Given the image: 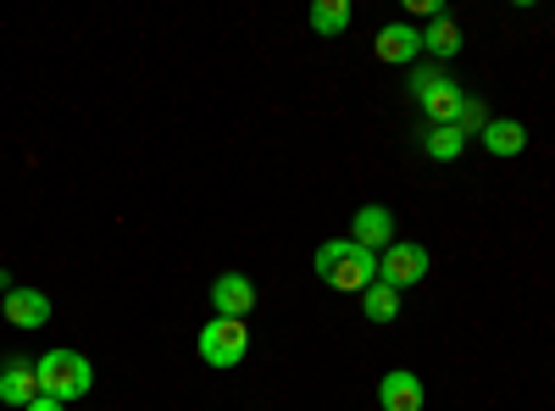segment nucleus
<instances>
[{
  "label": "nucleus",
  "mask_w": 555,
  "mask_h": 411,
  "mask_svg": "<svg viewBox=\"0 0 555 411\" xmlns=\"http://www.w3.org/2000/svg\"><path fill=\"white\" fill-rule=\"evenodd\" d=\"M317 279L328 284V290L361 295L366 284H378V256L361 251L356 240H322L317 245Z\"/></svg>",
  "instance_id": "obj_1"
},
{
  "label": "nucleus",
  "mask_w": 555,
  "mask_h": 411,
  "mask_svg": "<svg viewBox=\"0 0 555 411\" xmlns=\"http://www.w3.org/2000/svg\"><path fill=\"white\" fill-rule=\"evenodd\" d=\"M34 373H39V395H51V400H78L95 389V368L78 350H44L34 361Z\"/></svg>",
  "instance_id": "obj_2"
},
{
  "label": "nucleus",
  "mask_w": 555,
  "mask_h": 411,
  "mask_svg": "<svg viewBox=\"0 0 555 411\" xmlns=\"http://www.w3.org/2000/svg\"><path fill=\"white\" fill-rule=\"evenodd\" d=\"M411 101L428 112V128H455L461 106H467V95H461V84L434 73V67H411Z\"/></svg>",
  "instance_id": "obj_3"
},
{
  "label": "nucleus",
  "mask_w": 555,
  "mask_h": 411,
  "mask_svg": "<svg viewBox=\"0 0 555 411\" xmlns=\"http://www.w3.org/2000/svg\"><path fill=\"white\" fill-rule=\"evenodd\" d=\"M250 350V329L234 323V317H211V323L201 329V356L206 368H240Z\"/></svg>",
  "instance_id": "obj_4"
},
{
  "label": "nucleus",
  "mask_w": 555,
  "mask_h": 411,
  "mask_svg": "<svg viewBox=\"0 0 555 411\" xmlns=\"http://www.w3.org/2000/svg\"><path fill=\"white\" fill-rule=\"evenodd\" d=\"M423 279H428V251H423V245L395 240V245L378 256V284H389V290H411V284H423Z\"/></svg>",
  "instance_id": "obj_5"
},
{
  "label": "nucleus",
  "mask_w": 555,
  "mask_h": 411,
  "mask_svg": "<svg viewBox=\"0 0 555 411\" xmlns=\"http://www.w3.org/2000/svg\"><path fill=\"white\" fill-rule=\"evenodd\" d=\"M211 311H217V317H234V323H245V317L256 311V284L245 279V272H222V279L211 284Z\"/></svg>",
  "instance_id": "obj_6"
},
{
  "label": "nucleus",
  "mask_w": 555,
  "mask_h": 411,
  "mask_svg": "<svg viewBox=\"0 0 555 411\" xmlns=\"http://www.w3.org/2000/svg\"><path fill=\"white\" fill-rule=\"evenodd\" d=\"M350 240L361 245V251H389L395 245V211L389 206H361L356 211V222H350Z\"/></svg>",
  "instance_id": "obj_7"
},
{
  "label": "nucleus",
  "mask_w": 555,
  "mask_h": 411,
  "mask_svg": "<svg viewBox=\"0 0 555 411\" xmlns=\"http://www.w3.org/2000/svg\"><path fill=\"white\" fill-rule=\"evenodd\" d=\"M7 323L12 329H23V334H34V329H44L51 323V295L44 290H7Z\"/></svg>",
  "instance_id": "obj_8"
},
{
  "label": "nucleus",
  "mask_w": 555,
  "mask_h": 411,
  "mask_svg": "<svg viewBox=\"0 0 555 411\" xmlns=\"http://www.w3.org/2000/svg\"><path fill=\"white\" fill-rule=\"evenodd\" d=\"M378 62H389V67H405V62H416V51H423V34H416L411 23H389V28H378Z\"/></svg>",
  "instance_id": "obj_9"
},
{
  "label": "nucleus",
  "mask_w": 555,
  "mask_h": 411,
  "mask_svg": "<svg viewBox=\"0 0 555 411\" xmlns=\"http://www.w3.org/2000/svg\"><path fill=\"white\" fill-rule=\"evenodd\" d=\"M0 400L17 406V411H28V406L39 400V373H34V361H7V368H0Z\"/></svg>",
  "instance_id": "obj_10"
},
{
  "label": "nucleus",
  "mask_w": 555,
  "mask_h": 411,
  "mask_svg": "<svg viewBox=\"0 0 555 411\" xmlns=\"http://www.w3.org/2000/svg\"><path fill=\"white\" fill-rule=\"evenodd\" d=\"M483 151L489 156H522L528 151V128L517 117H489L483 123Z\"/></svg>",
  "instance_id": "obj_11"
},
{
  "label": "nucleus",
  "mask_w": 555,
  "mask_h": 411,
  "mask_svg": "<svg viewBox=\"0 0 555 411\" xmlns=\"http://www.w3.org/2000/svg\"><path fill=\"white\" fill-rule=\"evenodd\" d=\"M378 400H384V411H423V378L416 373H389L378 384Z\"/></svg>",
  "instance_id": "obj_12"
},
{
  "label": "nucleus",
  "mask_w": 555,
  "mask_h": 411,
  "mask_svg": "<svg viewBox=\"0 0 555 411\" xmlns=\"http://www.w3.org/2000/svg\"><path fill=\"white\" fill-rule=\"evenodd\" d=\"M361 311H366V323H395V317H400V290L366 284V290H361Z\"/></svg>",
  "instance_id": "obj_13"
},
{
  "label": "nucleus",
  "mask_w": 555,
  "mask_h": 411,
  "mask_svg": "<svg viewBox=\"0 0 555 411\" xmlns=\"http://www.w3.org/2000/svg\"><path fill=\"white\" fill-rule=\"evenodd\" d=\"M423 51H434L439 62H450V56L461 51V28H455V17H444V12H439V17L423 28Z\"/></svg>",
  "instance_id": "obj_14"
},
{
  "label": "nucleus",
  "mask_w": 555,
  "mask_h": 411,
  "mask_svg": "<svg viewBox=\"0 0 555 411\" xmlns=\"http://www.w3.org/2000/svg\"><path fill=\"white\" fill-rule=\"evenodd\" d=\"M423 151H428L434 162H455L461 151H467V133H461V128H428V133H423Z\"/></svg>",
  "instance_id": "obj_15"
},
{
  "label": "nucleus",
  "mask_w": 555,
  "mask_h": 411,
  "mask_svg": "<svg viewBox=\"0 0 555 411\" xmlns=\"http://www.w3.org/2000/svg\"><path fill=\"white\" fill-rule=\"evenodd\" d=\"M311 28L317 34H345L350 28V0H317V7H311Z\"/></svg>",
  "instance_id": "obj_16"
},
{
  "label": "nucleus",
  "mask_w": 555,
  "mask_h": 411,
  "mask_svg": "<svg viewBox=\"0 0 555 411\" xmlns=\"http://www.w3.org/2000/svg\"><path fill=\"white\" fill-rule=\"evenodd\" d=\"M483 123H489L483 101H467V106H461V117H455V128H461V133H483Z\"/></svg>",
  "instance_id": "obj_17"
},
{
  "label": "nucleus",
  "mask_w": 555,
  "mask_h": 411,
  "mask_svg": "<svg viewBox=\"0 0 555 411\" xmlns=\"http://www.w3.org/2000/svg\"><path fill=\"white\" fill-rule=\"evenodd\" d=\"M28 411H67V406H62V400H51V395H39V400H34Z\"/></svg>",
  "instance_id": "obj_18"
}]
</instances>
